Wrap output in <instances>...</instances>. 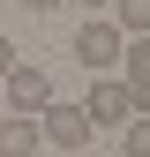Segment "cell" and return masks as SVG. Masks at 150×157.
I'll return each instance as SVG.
<instances>
[{"instance_id":"6da1fadb","label":"cell","mask_w":150,"mask_h":157,"mask_svg":"<svg viewBox=\"0 0 150 157\" xmlns=\"http://www.w3.org/2000/svg\"><path fill=\"white\" fill-rule=\"evenodd\" d=\"M120 52H128V37L112 15H90L83 30H75V60H83V75H112L120 67Z\"/></svg>"},{"instance_id":"7a4b0ae2","label":"cell","mask_w":150,"mask_h":157,"mask_svg":"<svg viewBox=\"0 0 150 157\" xmlns=\"http://www.w3.org/2000/svg\"><path fill=\"white\" fill-rule=\"evenodd\" d=\"M0 105L38 120V112L53 105V75H45V67H30V60H15V67H8V82H0Z\"/></svg>"},{"instance_id":"3957f363","label":"cell","mask_w":150,"mask_h":157,"mask_svg":"<svg viewBox=\"0 0 150 157\" xmlns=\"http://www.w3.org/2000/svg\"><path fill=\"white\" fill-rule=\"evenodd\" d=\"M38 127H45V142H53V150H90V135H98V127H90V112H83V105H68V97H53V105L38 112Z\"/></svg>"},{"instance_id":"277c9868","label":"cell","mask_w":150,"mask_h":157,"mask_svg":"<svg viewBox=\"0 0 150 157\" xmlns=\"http://www.w3.org/2000/svg\"><path fill=\"white\" fill-rule=\"evenodd\" d=\"M120 90H128L135 112H150V37H128V52H120Z\"/></svg>"},{"instance_id":"5b68a950","label":"cell","mask_w":150,"mask_h":157,"mask_svg":"<svg viewBox=\"0 0 150 157\" xmlns=\"http://www.w3.org/2000/svg\"><path fill=\"white\" fill-rule=\"evenodd\" d=\"M83 112H90V127H105V120H135V105H128V90L112 82V75H98V82H90Z\"/></svg>"},{"instance_id":"8992f818","label":"cell","mask_w":150,"mask_h":157,"mask_svg":"<svg viewBox=\"0 0 150 157\" xmlns=\"http://www.w3.org/2000/svg\"><path fill=\"white\" fill-rule=\"evenodd\" d=\"M38 142H45V127L30 112H0V157H38Z\"/></svg>"},{"instance_id":"52a82bcc","label":"cell","mask_w":150,"mask_h":157,"mask_svg":"<svg viewBox=\"0 0 150 157\" xmlns=\"http://www.w3.org/2000/svg\"><path fill=\"white\" fill-rule=\"evenodd\" d=\"M112 23L120 37H150V0H112Z\"/></svg>"},{"instance_id":"ba28073f","label":"cell","mask_w":150,"mask_h":157,"mask_svg":"<svg viewBox=\"0 0 150 157\" xmlns=\"http://www.w3.org/2000/svg\"><path fill=\"white\" fill-rule=\"evenodd\" d=\"M120 157H150V112H135L120 127Z\"/></svg>"},{"instance_id":"9c48e42d","label":"cell","mask_w":150,"mask_h":157,"mask_svg":"<svg viewBox=\"0 0 150 157\" xmlns=\"http://www.w3.org/2000/svg\"><path fill=\"white\" fill-rule=\"evenodd\" d=\"M8 67H15V45H8V37H0V82H8Z\"/></svg>"},{"instance_id":"30bf717a","label":"cell","mask_w":150,"mask_h":157,"mask_svg":"<svg viewBox=\"0 0 150 157\" xmlns=\"http://www.w3.org/2000/svg\"><path fill=\"white\" fill-rule=\"evenodd\" d=\"M23 8H38V15H53V8H60V0H23Z\"/></svg>"},{"instance_id":"8fae6325","label":"cell","mask_w":150,"mask_h":157,"mask_svg":"<svg viewBox=\"0 0 150 157\" xmlns=\"http://www.w3.org/2000/svg\"><path fill=\"white\" fill-rule=\"evenodd\" d=\"M83 8H90V15H105V8H112V0H83Z\"/></svg>"},{"instance_id":"7c38bea8","label":"cell","mask_w":150,"mask_h":157,"mask_svg":"<svg viewBox=\"0 0 150 157\" xmlns=\"http://www.w3.org/2000/svg\"><path fill=\"white\" fill-rule=\"evenodd\" d=\"M0 112H8V105H0Z\"/></svg>"}]
</instances>
